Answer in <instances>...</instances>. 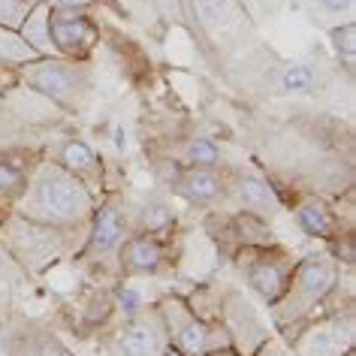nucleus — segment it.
<instances>
[{
	"mask_svg": "<svg viewBox=\"0 0 356 356\" xmlns=\"http://www.w3.org/2000/svg\"><path fill=\"white\" fill-rule=\"evenodd\" d=\"M133 233L130 215L121 206V200H106L94 209V218L88 224V236L82 245V260L88 263H109L118 257L124 238Z\"/></svg>",
	"mask_w": 356,
	"mask_h": 356,
	"instance_id": "8",
	"label": "nucleus"
},
{
	"mask_svg": "<svg viewBox=\"0 0 356 356\" xmlns=\"http://www.w3.org/2000/svg\"><path fill=\"white\" fill-rule=\"evenodd\" d=\"M85 236L88 227H49L15 215V211H6L3 224H0L3 251H10L13 260H19L22 269L28 272H42L46 266L58 263L60 257L85 245Z\"/></svg>",
	"mask_w": 356,
	"mask_h": 356,
	"instance_id": "2",
	"label": "nucleus"
},
{
	"mask_svg": "<svg viewBox=\"0 0 356 356\" xmlns=\"http://www.w3.org/2000/svg\"><path fill=\"white\" fill-rule=\"evenodd\" d=\"M296 215V224L305 236L311 238H323V242H335L341 236V224H338L335 209L329 206L323 197H305L302 202H296L293 209Z\"/></svg>",
	"mask_w": 356,
	"mask_h": 356,
	"instance_id": "16",
	"label": "nucleus"
},
{
	"mask_svg": "<svg viewBox=\"0 0 356 356\" xmlns=\"http://www.w3.org/2000/svg\"><path fill=\"white\" fill-rule=\"evenodd\" d=\"M154 308L166 326L169 347H175L181 356H209L211 350H220V347H233L227 326L220 320L211 323V320L200 317L191 302L169 296L160 299Z\"/></svg>",
	"mask_w": 356,
	"mask_h": 356,
	"instance_id": "5",
	"label": "nucleus"
},
{
	"mask_svg": "<svg viewBox=\"0 0 356 356\" xmlns=\"http://www.w3.org/2000/svg\"><path fill=\"white\" fill-rule=\"evenodd\" d=\"M227 202H236V211H248V215H257L263 220L275 218L281 200L278 193L269 188L266 178H257V175H233L227 181Z\"/></svg>",
	"mask_w": 356,
	"mask_h": 356,
	"instance_id": "13",
	"label": "nucleus"
},
{
	"mask_svg": "<svg viewBox=\"0 0 356 356\" xmlns=\"http://www.w3.org/2000/svg\"><path fill=\"white\" fill-rule=\"evenodd\" d=\"M215 238H218L220 248H227V254H236V251H242V248L275 242L269 220L248 215V211H236V215L220 218V236H215Z\"/></svg>",
	"mask_w": 356,
	"mask_h": 356,
	"instance_id": "15",
	"label": "nucleus"
},
{
	"mask_svg": "<svg viewBox=\"0 0 356 356\" xmlns=\"http://www.w3.org/2000/svg\"><path fill=\"white\" fill-rule=\"evenodd\" d=\"M94 209V191L51 157H40L28 188L10 206L15 215L49 227H88Z\"/></svg>",
	"mask_w": 356,
	"mask_h": 356,
	"instance_id": "1",
	"label": "nucleus"
},
{
	"mask_svg": "<svg viewBox=\"0 0 356 356\" xmlns=\"http://www.w3.org/2000/svg\"><path fill=\"white\" fill-rule=\"evenodd\" d=\"M40 157L33 148L24 145H10V148H0V200L6 206H13L15 200L24 193L28 188L33 166L40 163Z\"/></svg>",
	"mask_w": 356,
	"mask_h": 356,
	"instance_id": "14",
	"label": "nucleus"
},
{
	"mask_svg": "<svg viewBox=\"0 0 356 356\" xmlns=\"http://www.w3.org/2000/svg\"><path fill=\"white\" fill-rule=\"evenodd\" d=\"M233 260L238 266V272L245 275L248 287L260 296L266 305H275L284 290L290 284V275L296 269V260L287 248L281 245H254V248H242L233 254Z\"/></svg>",
	"mask_w": 356,
	"mask_h": 356,
	"instance_id": "6",
	"label": "nucleus"
},
{
	"mask_svg": "<svg viewBox=\"0 0 356 356\" xmlns=\"http://www.w3.org/2000/svg\"><path fill=\"white\" fill-rule=\"evenodd\" d=\"M296 3L317 24H323L329 31L338 28V24L353 22V10H356V0H296Z\"/></svg>",
	"mask_w": 356,
	"mask_h": 356,
	"instance_id": "19",
	"label": "nucleus"
},
{
	"mask_svg": "<svg viewBox=\"0 0 356 356\" xmlns=\"http://www.w3.org/2000/svg\"><path fill=\"white\" fill-rule=\"evenodd\" d=\"M329 37H332V46H335L338 60H344L347 76H353V60H356V24H353V22L338 24V28L329 31Z\"/></svg>",
	"mask_w": 356,
	"mask_h": 356,
	"instance_id": "25",
	"label": "nucleus"
},
{
	"mask_svg": "<svg viewBox=\"0 0 356 356\" xmlns=\"http://www.w3.org/2000/svg\"><path fill=\"white\" fill-rule=\"evenodd\" d=\"M19 79L24 88L42 94L60 112L85 109L88 97L94 91V64L91 60H70L60 55L37 58L19 67Z\"/></svg>",
	"mask_w": 356,
	"mask_h": 356,
	"instance_id": "4",
	"label": "nucleus"
},
{
	"mask_svg": "<svg viewBox=\"0 0 356 356\" xmlns=\"http://www.w3.org/2000/svg\"><path fill=\"white\" fill-rule=\"evenodd\" d=\"M160 356H181V353H178V350H175V347H166V350H163V353H160Z\"/></svg>",
	"mask_w": 356,
	"mask_h": 356,
	"instance_id": "32",
	"label": "nucleus"
},
{
	"mask_svg": "<svg viewBox=\"0 0 356 356\" xmlns=\"http://www.w3.org/2000/svg\"><path fill=\"white\" fill-rule=\"evenodd\" d=\"M118 302H121L124 314H130V317L148 308V299H145V293H142V290H136V287H130V284H121V287H118Z\"/></svg>",
	"mask_w": 356,
	"mask_h": 356,
	"instance_id": "29",
	"label": "nucleus"
},
{
	"mask_svg": "<svg viewBox=\"0 0 356 356\" xmlns=\"http://www.w3.org/2000/svg\"><path fill=\"white\" fill-rule=\"evenodd\" d=\"M166 347L169 335L157 308H145L118 329L112 341V356H160Z\"/></svg>",
	"mask_w": 356,
	"mask_h": 356,
	"instance_id": "10",
	"label": "nucleus"
},
{
	"mask_svg": "<svg viewBox=\"0 0 356 356\" xmlns=\"http://www.w3.org/2000/svg\"><path fill=\"white\" fill-rule=\"evenodd\" d=\"M42 3H49L51 10H64V6H88L91 0H42Z\"/></svg>",
	"mask_w": 356,
	"mask_h": 356,
	"instance_id": "30",
	"label": "nucleus"
},
{
	"mask_svg": "<svg viewBox=\"0 0 356 356\" xmlns=\"http://www.w3.org/2000/svg\"><path fill=\"white\" fill-rule=\"evenodd\" d=\"M130 229L136 236H148V238H163L175 229V211L160 200H148L142 202L136 218H130Z\"/></svg>",
	"mask_w": 356,
	"mask_h": 356,
	"instance_id": "18",
	"label": "nucleus"
},
{
	"mask_svg": "<svg viewBox=\"0 0 356 356\" xmlns=\"http://www.w3.org/2000/svg\"><path fill=\"white\" fill-rule=\"evenodd\" d=\"M181 163L184 166H224V151H220L215 142L206 139V136H197L191 139L181 151Z\"/></svg>",
	"mask_w": 356,
	"mask_h": 356,
	"instance_id": "24",
	"label": "nucleus"
},
{
	"mask_svg": "<svg viewBox=\"0 0 356 356\" xmlns=\"http://www.w3.org/2000/svg\"><path fill=\"white\" fill-rule=\"evenodd\" d=\"M338 287V263L332 257H305L296 263L284 296L269 305V317L278 329H290L308 320Z\"/></svg>",
	"mask_w": 356,
	"mask_h": 356,
	"instance_id": "3",
	"label": "nucleus"
},
{
	"mask_svg": "<svg viewBox=\"0 0 356 356\" xmlns=\"http://www.w3.org/2000/svg\"><path fill=\"white\" fill-rule=\"evenodd\" d=\"M49 37L55 46V55L70 60H91V51L100 42V31L88 19V6H49Z\"/></svg>",
	"mask_w": 356,
	"mask_h": 356,
	"instance_id": "7",
	"label": "nucleus"
},
{
	"mask_svg": "<svg viewBox=\"0 0 356 356\" xmlns=\"http://www.w3.org/2000/svg\"><path fill=\"white\" fill-rule=\"evenodd\" d=\"M40 55L28 46V40L22 37L19 31L10 28H0V67H24L31 60H37Z\"/></svg>",
	"mask_w": 356,
	"mask_h": 356,
	"instance_id": "22",
	"label": "nucleus"
},
{
	"mask_svg": "<svg viewBox=\"0 0 356 356\" xmlns=\"http://www.w3.org/2000/svg\"><path fill=\"white\" fill-rule=\"evenodd\" d=\"M193 15H197L202 33L215 40L220 49H233L254 33V22L245 13L238 0H193Z\"/></svg>",
	"mask_w": 356,
	"mask_h": 356,
	"instance_id": "9",
	"label": "nucleus"
},
{
	"mask_svg": "<svg viewBox=\"0 0 356 356\" xmlns=\"http://www.w3.org/2000/svg\"><path fill=\"white\" fill-rule=\"evenodd\" d=\"M227 181L229 175L220 166H181L169 178V188L191 206H215L227 197Z\"/></svg>",
	"mask_w": 356,
	"mask_h": 356,
	"instance_id": "11",
	"label": "nucleus"
},
{
	"mask_svg": "<svg viewBox=\"0 0 356 356\" xmlns=\"http://www.w3.org/2000/svg\"><path fill=\"white\" fill-rule=\"evenodd\" d=\"M13 356H73L51 332H28L13 344Z\"/></svg>",
	"mask_w": 356,
	"mask_h": 356,
	"instance_id": "23",
	"label": "nucleus"
},
{
	"mask_svg": "<svg viewBox=\"0 0 356 356\" xmlns=\"http://www.w3.org/2000/svg\"><path fill=\"white\" fill-rule=\"evenodd\" d=\"M115 263H118L121 275H127V278H154V275L166 269V248L160 238L130 233L118 248Z\"/></svg>",
	"mask_w": 356,
	"mask_h": 356,
	"instance_id": "12",
	"label": "nucleus"
},
{
	"mask_svg": "<svg viewBox=\"0 0 356 356\" xmlns=\"http://www.w3.org/2000/svg\"><path fill=\"white\" fill-rule=\"evenodd\" d=\"M19 33L28 40V46L37 51L40 58H51V55H55V46H51V37H49V3H42V0H40V3L31 10L28 19H24Z\"/></svg>",
	"mask_w": 356,
	"mask_h": 356,
	"instance_id": "21",
	"label": "nucleus"
},
{
	"mask_svg": "<svg viewBox=\"0 0 356 356\" xmlns=\"http://www.w3.org/2000/svg\"><path fill=\"white\" fill-rule=\"evenodd\" d=\"M6 211H10V209H6ZM6 211H0V224H3V218H6Z\"/></svg>",
	"mask_w": 356,
	"mask_h": 356,
	"instance_id": "33",
	"label": "nucleus"
},
{
	"mask_svg": "<svg viewBox=\"0 0 356 356\" xmlns=\"http://www.w3.org/2000/svg\"><path fill=\"white\" fill-rule=\"evenodd\" d=\"M317 85H320V73L311 64H284L281 73L275 76V88L290 97L314 94Z\"/></svg>",
	"mask_w": 356,
	"mask_h": 356,
	"instance_id": "20",
	"label": "nucleus"
},
{
	"mask_svg": "<svg viewBox=\"0 0 356 356\" xmlns=\"http://www.w3.org/2000/svg\"><path fill=\"white\" fill-rule=\"evenodd\" d=\"M238 3L245 6V13L251 15V22H263V19H272V15H278L284 6L290 3V0H238Z\"/></svg>",
	"mask_w": 356,
	"mask_h": 356,
	"instance_id": "28",
	"label": "nucleus"
},
{
	"mask_svg": "<svg viewBox=\"0 0 356 356\" xmlns=\"http://www.w3.org/2000/svg\"><path fill=\"white\" fill-rule=\"evenodd\" d=\"M22 133H28V124L15 115V109L6 103V97H0V148L19 145Z\"/></svg>",
	"mask_w": 356,
	"mask_h": 356,
	"instance_id": "26",
	"label": "nucleus"
},
{
	"mask_svg": "<svg viewBox=\"0 0 356 356\" xmlns=\"http://www.w3.org/2000/svg\"><path fill=\"white\" fill-rule=\"evenodd\" d=\"M209 356H242V353L233 350V347H220V350H211Z\"/></svg>",
	"mask_w": 356,
	"mask_h": 356,
	"instance_id": "31",
	"label": "nucleus"
},
{
	"mask_svg": "<svg viewBox=\"0 0 356 356\" xmlns=\"http://www.w3.org/2000/svg\"><path fill=\"white\" fill-rule=\"evenodd\" d=\"M49 157L55 160V163H60L64 169H70L73 175H79L88 188H91V184H103V160L91 145H85L82 139L60 142Z\"/></svg>",
	"mask_w": 356,
	"mask_h": 356,
	"instance_id": "17",
	"label": "nucleus"
},
{
	"mask_svg": "<svg viewBox=\"0 0 356 356\" xmlns=\"http://www.w3.org/2000/svg\"><path fill=\"white\" fill-rule=\"evenodd\" d=\"M40 0H0V28L19 31Z\"/></svg>",
	"mask_w": 356,
	"mask_h": 356,
	"instance_id": "27",
	"label": "nucleus"
}]
</instances>
